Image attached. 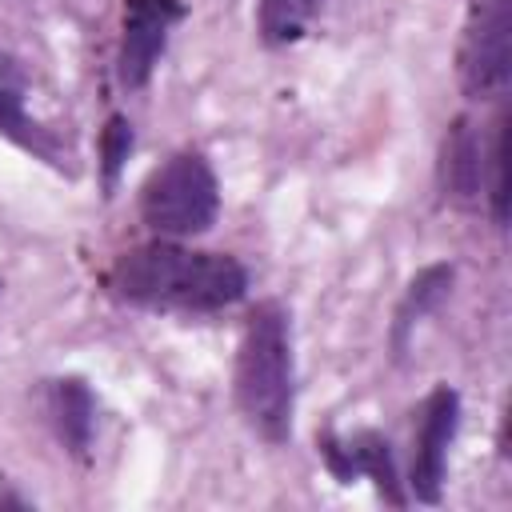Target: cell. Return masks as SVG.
I'll list each match as a JSON object with an SVG mask.
<instances>
[{
    "instance_id": "obj_1",
    "label": "cell",
    "mask_w": 512,
    "mask_h": 512,
    "mask_svg": "<svg viewBox=\"0 0 512 512\" xmlns=\"http://www.w3.org/2000/svg\"><path fill=\"white\" fill-rule=\"evenodd\" d=\"M104 288L112 300L144 312L216 316L248 300L252 272L232 252L152 236L112 260V268L104 272Z\"/></svg>"
},
{
    "instance_id": "obj_2",
    "label": "cell",
    "mask_w": 512,
    "mask_h": 512,
    "mask_svg": "<svg viewBox=\"0 0 512 512\" xmlns=\"http://www.w3.org/2000/svg\"><path fill=\"white\" fill-rule=\"evenodd\" d=\"M232 404L252 436H260L272 448L292 444L296 348L292 312L280 300H256L244 316L232 360Z\"/></svg>"
},
{
    "instance_id": "obj_3",
    "label": "cell",
    "mask_w": 512,
    "mask_h": 512,
    "mask_svg": "<svg viewBox=\"0 0 512 512\" xmlns=\"http://www.w3.org/2000/svg\"><path fill=\"white\" fill-rule=\"evenodd\" d=\"M140 224L164 240H196L220 220V176L200 148H176L136 188Z\"/></svg>"
},
{
    "instance_id": "obj_4",
    "label": "cell",
    "mask_w": 512,
    "mask_h": 512,
    "mask_svg": "<svg viewBox=\"0 0 512 512\" xmlns=\"http://www.w3.org/2000/svg\"><path fill=\"white\" fill-rule=\"evenodd\" d=\"M456 76L468 100H504L512 84V0H472L460 48Z\"/></svg>"
},
{
    "instance_id": "obj_5",
    "label": "cell",
    "mask_w": 512,
    "mask_h": 512,
    "mask_svg": "<svg viewBox=\"0 0 512 512\" xmlns=\"http://www.w3.org/2000/svg\"><path fill=\"white\" fill-rule=\"evenodd\" d=\"M464 420V400L452 384H436L420 408H416V428H412V460H408V500L416 504H440L444 500V480H448V452L460 436Z\"/></svg>"
},
{
    "instance_id": "obj_6",
    "label": "cell",
    "mask_w": 512,
    "mask_h": 512,
    "mask_svg": "<svg viewBox=\"0 0 512 512\" xmlns=\"http://www.w3.org/2000/svg\"><path fill=\"white\" fill-rule=\"evenodd\" d=\"M316 452H320L324 472L336 484L372 480V488H376V496L384 504H392V508H408L412 504L388 432H380V428H352V432L324 428V432H316Z\"/></svg>"
},
{
    "instance_id": "obj_7",
    "label": "cell",
    "mask_w": 512,
    "mask_h": 512,
    "mask_svg": "<svg viewBox=\"0 0 512 512\" xmlns=\"http://www.w3.org/2000/svg\"><path fill=\"white\" fill-rule=\"evenodd\" d=\"M188 16L184 0H124L120 12V48H116V80L124 92H140L152 84L172 28Z\"/></svg>"
},
{
    "instance_id": "obj_8",
    "label": "cell",
    "mask_w": 512,
    "mask_h": 512,
    "mask_svg": "<svg viewBox=\"0 0 512 512\" xmlns=\"http://www.w3.org/2000/svg\"><path fill=\"white\" fill-rule=\"evenodd\" d=\"M0 136L8 144H16L20 152H28L32 160L68 172V152L60 144V136L52 128H44L32 112H28V80L24 68L12 52L0 48Z\"/></svg>"
},
{
    "instance_id": "obj_9",
    "label": "cell",
    "mask_w": 512,
    "mask_h": 512,
    "mask_svg": "<svg viewBox=\"0 0 512 512\" xmlns=\"http://www.w3.org/2000/svg\"><path fill=\"white\" fill-rule=\"evenodd\" d=\"M436 184H440V196L448 204H456V208H480V192H484V132L464 112L440 136Z\"/></svg>"
},
{
    "instance_id": "obj_10",
    "label": "cell",
    "mask_w": 512,
    "mask_h": 512,
    "mask_svg": "<svg viewBox=\"0 0 512 512\" xmlns=\"http://www.w3.org/2000/svg\"><path fill=\"white\" fill-rule=\"evenodd\" d=\"M96 392L84 376H48L44 380V416L52 424L56 444L72 456V460H88L92 444H96Z\"/></svg>"
},
{
    "instance_id": "obj_11",
    "label": "cell",
    "mask_w": 512,
    "mask_h": 512,
    "mask_svg": "<svg viewBox=\"0 0 512 512\" xmlns=\"http://www.w3.org/2000/svg\"><path fill=\"white\" fill-rule=\"evenodd\" d=\"M452 288H456V264H448V260H432V264H424V268L412 272V280L404 284V292H400V300H396L392 324H388L392 360H404V352H408L416 328L448 304Z\"/></svg>"
},
{
    "instance_id": "obj_12",
    "label": "cell",
    "mask_w": 512,
    "mask_h": 512,
    "mask_svg": "<svg viewBox=\"0 0 512 512\" xmlns=\"http://www.w3.org/2000/svg\"><path fill=\"white\" fill-rule=\"evenodd\" d=\"M256 4V36L264 48H288L308 36L324 0H252Z\"/></svg>"
},
{
    "instance_id": "obj_13",
    "label": "cell",
    "mask_w": 512,
    "mask_h": 512,
    "mask_svg": "<svg viewBox=\"0 0 512 512\" xmlns=\"http://www.w3.org/2000/svg\"><path fill=\"white\" fill-rule=\"evenodd\" d=\"M508 108L500 100L496 108V120L488 124V136H484V208L492 216L496 228H508Z\"/></svg>"
},
{
    "instance_id": "obj_14",
    "label": "cell",
    "mask_w": 512,
    "mask_h": 512,
    "mask_svg": "<svg viewBox=\"0 0 512 512\" xmlns=\"http://www.w3.org/2000/svg\"><path fill=\"white\" fill-rule=\"evenodd\" d=\"M136 152V124L124 112H108L100 128V148H96V168H100V196L112 200L120 192V176L128 168V156Z\"/></svg>"
},
{
    "instance_id": "obj_15",
    "label": "cell",
    "mask_w": 512,
    "mask_h": 512,
    "mask_svg": "<svg viewBox=\"0 0 512 512\" xmlns=\"http://www.w3.org/2000/svg\"><path fill=\"white\" fill-rule=\"evenodd\" d=\"M0 508H32V500L28 496H16V492H0Z\"/></svg>"
},
{
    "instance_id": "obj_16",
    "label": "cell",
    "mask_w": 512,
    "mask_h": 512,
    "mask_svg": "<svg viewBox=\"0 0 512 512\" xmlns=\"http://www.w3.org/2000/svg\"><path fill=\"white\" fill-rule=\"evenodd\" d=\"M0 288H4V280H0Z\"/></svg>"
}]
</instances>
